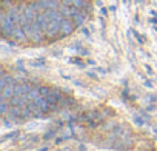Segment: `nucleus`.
<instances>
[{
	"label": "nucleus",
	"instance_id": "4be33fe9",
	"mask_svg": "<svg viewBox=\"0 0 157 151\" xmlns=\"http://www.w3.org/2000/svg\"><path fill=\"white\" fill-rule=\"evenodd\" d=\"M63 125H65V122H63V120H59V122L56 123V128H63Z\"/></svg>",
	"mask_w": 157,
	"mask_h": 151
},
{
	"label": "nucleus",
	"instance_id": "393cba45",
	"mask_svg": "<svg viewBox=\"0 0 157 151\" xmlns=\"http://www.w3.org/2000/svg\"><path fill=\"white\" fill-rule=\"evenodd\" d=\"M49 148H51V145H46V146H42V148H39L37 151H48Z\"/></svg>",
	"mask_w": 157,
	"mask_h": 151
},
{
	"label": "nucleus",
	"instance_id": "bb28decb",
	"mask_svg": "<svg viewBox=\"0 0 157 151\" xmlns=\"http://www.w3.org/2000/svg\"><path fill=\"white\" fill-rule=\"evenodd\" d=\"M63 140H65V139H63V137H57V139H56V143H57V145H59V143H62V142H63Z\"/></svg>",
	"mask_w": 157,
	"mask_h": 151
},
{
	"label": "nucleus",
	"instance_id": "b1692460",
	"mask_svg": "<svg viewBox=\"0 0 157 151\" xmlns=\"http://www.w3.org/2000/svg\"><path fill=\"white\" fill-rule=\"evenodd\" d=\"M145 69H146V72H148V74H152V72H154V71H152V68H151L149 65H146V66H145Z\"/></svg>",
	"mask_w": 157,
	"mask_h": 151
},
{
	"label": "nucleus",
	"instance_id": "cd10ccee",
	"mask_svg": "<svg viewBox=\"0 0 157 151\" xmlns=\"http://www.w3.org/2000/svg\"><path fill=\"white\" fill-rule=\"evenodd\" d=\"M88 76H90V77H93V79H99V77H97V76H96L94 72H88Z\"/></svg>",
	"mask_w": 157,
	"mask_h": 151
},
{
	"label": "nucleus",
	"instance_id": "a211bd4d",
	"mask_svg": "<svg viewBox=\"0 0 157 151\" xmlns=\"http://www.w3.org/2000/svg\"><path fill=\"white\" fill-rule=\"evenodd\" d=\"M102 113H103V116H105V117H106V116H114V111H113V110H109V108H105Z\"/></svg>",
	"mask_w": 157,
	"mask_h": 151
},
{
	"label": "nucleus",
	"instance_id": "9b49d317",
	"mask_svg": "<svg viewBox=\"0 0 157 151\" xmlns=\"http://www.w3.org/2000/svg\"><path fill=\"white\" fill-rule=\"evenodd\" d=\"M40 96H42V94H40V91H39V85H37V87H33L31 91L28 93V100H37Z\"/></svg>",
	"mask_w": 157,
	"mask_h": 151
},
{
	"label": "nucleus",
	"instance_id": "412c9836",
	"mask_svg": "<svg viewBox=\"0 0 157 151\" xmlns=\"http://www.w3.org/2000/svg\"><path fill=\"white\" fill-rule=\"evenodd\" d=\"M155 110V103H151V105H148V108H146V111H154Z\"/></svg>",
	"mask_w": 157,
	"mask_h": 151
},
{
	"label": "nucleus",
	"instance_id": "f8f14e48",
	"mask_svg": "<svg viewBox=\"0 0 157 151\" xmlns=\"http://www.w3.org/2000/svg\"><path fill=\"white\" fill-rule=\"evenodd\" d=\"M132 120H134V123L139 125V126H142V125H149V122H146V119H145L143 116H140V114H134V116H132Z\"/></svg>",
	"mask_w": 157,
	"mask_h": 151
},
{
	"label": "nucleus",
	"instance_id": "9d476101",
	"mask_svg": "<svg viewBox=\"0 0 157 151\" xmlns=\"http://www.w3.org/2000/svg\"><path fill=\"white\" fill-rule=\"evenodd\" d=\"M10 108H11L10 100H0V114H2V117H3V116H8Z\"/></svg>",
	"mask_w": 157,
	"mask_h": 151
},
{
	"label": "nucleus",
	"instance_id": "6ab92c4d",
	"mask_svg": "<svg viewBox=\"0 0 157 151\" xmlns=\"http://www.w3.org/2000/svg\"><path fill=\"white\" fill-rule=\"evenodd\" d=\"M143 85H145V87H146V88H152V87H154V85H152V82H151V80H145V83H143Z\"/></svg>",
	"mask_w": 157,
	"mask_h": 151
},
{
	"label": "nucleus",
	"instance_id": "7c9ffc66",
	"mask_svg": "<svg viewBox=\"0 0 157 151\" xmlns=\"http://www.w3.org/2000/svg\"><path fill=\"white\" fill-rule=\"evenodd\" d=\"M154 133H155V134H157V126H155V128H154Z\"/></svg>",
	"mask_w": 157,
	"mask_h": 151
},
{
	"label": "nucleus",
	"instance_id": "2f4dec72",
	"mask_svg": "<svg viewBox=\"0 0 157 151\" xmlns=\"http://www.w3.org/2000/svg\"><path fill=\"white\" fill-rule=\"evenodd\" d=\"M36 2H39V0H36Z\"/></svg>",
	"mask_w": 157,
	"mask_h": 151
},
{
	"label": "nucleus",
	"instance_id": "a878e982",
	"mask_svg": "<svg viewBox=\"0 0 157 151\" xmlns=\"http://www.w3.org/2000/svg\"><path fill=\"white\" fill-rule=\"evenodd\" d=\"M96 71H97V72H100V74H106V71H105L103 68H97Z\"/></svg>",
	"mask_w": 157,
	"mask_h": 151
},
{
	"label": "nucleus",
	"instance_id": "473e14b6",
	"mask_svg": "<svg viewBox=\"0 0 157 151\" xmlns=\"http://www.w3.org/2000/svg\"><path fill=\"white\" fill-rule=\"evenodd\" d=\"M59 2H62V0H59Z\"/></svg>",
	"mask_w": 157,
	"mask_h": 151
},
{
	"label": "nucleus",
	"instance_id": "ddd939ff",
	"mask_svg": "<svg viewBox=\"0 0 157 151\" xmlns=\"http://www.w3.org/2000/svg\"><path fill=\"white\" fill-rule=\"evenodd\" d=\"M57 130H59V128H51V130H48V131L43 134V139H45V140H51V139H54L56 134H57Z\"/></svg>",
	"mask_w": 157,
	"mask_h": 151
},
{
	"label": "nucleus",
	"instance_id": "20e7f679",
	"mask_svg": "<svg viewBox=\"0 0 157 151\" xmlns=\"http://www.w3.org/2000/svg\"><path fill=\"white\" fill-rule=\"evenodd\" d=\"M16 96V85H6L0 90V100H11Z\"/></svg>",
	"mask_w": 157,
	"mask_h": 151
},
{
	"label": "nucleus",
	"instance_id": "0eeeda50",
	"mask_svg": "<svg viewBox=\"0 0 157 151\" xmlns=\"http://www.w3.org/2000/svg\"><path fill=\"white\" fill-rule=\"evenodd\" d=\"M33 87H29L28 83H17L16 85V96H26L28 97V93L31 91Z\"/></svg>",
	"mask_w": 157,
	"mask_h": 151
},
{
	"label": "nucleus",
	"instance_id": "39448f33",
	"mask_svg": "<svg viewBox=\"0 0 157 151\" xmlns=\"http://www.w3.org/2000/svg\"><path fill=\"white\" fill-rule=\"evenodd\" d=\"M59 11L62 13V16H63V17H66V19H72L75 14H78L82 10H78L77 6H66V5H60Z\"/></svg>",
	"mask_w": 157,
	"mask_h": 151
},
{
	"label": "nucleus",
	"instance_id": "7ed1b4c3",
	"mask_svg": "<svg viewBox=\"0 0 157 151\" xmlns=\"http://www.w3.org/2000/svg\"><path fill=\"white\" fill-rule=\"evenodd\" d=\"M11 40H14V42H16V43H19V45L26 43V42L29 40V39H28V34H26V31H25V28H23L22 25H17V26H16V29H14V33H13Z\"/></svg>",
	"mask_w": 157,
	"mask_h": 151
},
{
	"label": "nucleus",
	"instance_id": "f257e3e1",
	"mask_svg": "<svg viewBox=\"0 0 157 151\" xmlns=\"http://www.w3.org/2000/svg\"><path fill=\"white\" fill-rule=\"evenodd\" d=\"M0 22H2V33H3V37L5 39H11L13 37V33L17 26V23L14 22V19L8 14L6 10H2L0 13Z\"/></svg>",
	"mask_w": 157,
	"mask_h": 151
},
{
	"label": "nucleus",
	"instance_id": "c756f323",
	"mask_svg": "<svg viewBox=\"0 0 157 151\" xmlns=\"http://www.w3.org/2000/svg\"><path fill=\"white\" fill-rule=\"evenodd\" d=\"M74 85H77V87H83L82 82H78V80H74Z\"/></svg>",
	"mask_w": 157,
	"mask_h": 151
},
{
	"label": "nucleus",
	"instance_id": "72a5a7b5",
	"mask_svg": "<svg viewBox=\"0 0 157 151\" xmlns=\"http://www.w3.org/2000/svg\"><path fill=\"white\" fill-rule=\"evenodd\" d=\"M2 2H3V0H2Z\"/></svg>",
	"mask_w": 157,
	"mask_h": 151
},
{
	"label": "nucleus",
	"instance_id": "1a4fd4ad",
	"mask_svg": "<svg viewBox=\"0 0 157 151\" xmlns=\"http://www.w3.org/2000/svg\"><path fill=\"white\" fill-rule=\"evenodd\" d=\"M72 20H74V25H75V26H82V25L86 22V13H85V11H80L78 14H75V16L72 17Z\"/></svg>",
	"mask_w": 157,
	"mask_h": 151
},
{
	"label": "nucleus",
	"instance_id": "423d86ee",
	"mask_svg": "<svg viewBox=\"0 0 157 151\" xmlns=\"http://www.w3.org/2000/svg\"><path fill=\"white\" fill-rule=\"evenodd\" d=\"M60 108L62 110H71V108H74V105H75V99L72 97V96H63V99L60 100Z\"/></svg>",
	"mask_w": 157,
	"mask_h": 151
},
{
	"label": "nucleus",
	"instance_id": "c85d7f7f",
	"mask_svg": "<svg viewBox=\"0 0 157 151\" xmlns=\"http://www.w3.org/2000/svg\"><path fill=\"white\" fill-rule=\"evenodd\" d=\"M78 151H86V146L85 145H80V146H78Z\"/></svg>",
	"mask_w": 157,
	"mask_h": 151
},
{
	"label": "nucleus",
	"instance_id": "5701e85b",
	"mask_svg": "<svg viewBox=\"0 0 157 151\" xmlns=\"http://www.w3.org/2000/svg\"><path fill=\"white\" fill-rule=\"evenodd\" d=\"M29 139H31V142H39V140H40L39 136H29Z\"/></svg>",
	"mask_w": 157,
	"mask_h": 151
},
{
	"label": "nucleus",
	"instance_id": "2eb2a0df",
	"mask_svg": "<svg viewBox=\"0 0 157 151\" xmlns=\"http://www.w3.org/2000/svg\"><path fill=\"white\" fill-rule=\"evenodd\" d=\"M19 136V131L16 130V131H11L10 134H5L3 137H2V142H5V140H8V139H14V137H17Z\"/></svg>",
	"mask_w": 157,
	"mask_h": 151
},
{
	"label": "nucleus",
	"instance_id": "f03ea898",
	"mask_svg": "<svg viewBox=\"0 0 157 151\" xmlns=\"http://www.w3.org/2000/svg\"><path fill=\"white\" fill-rule=\"evenodd\" d=\"M77 26L74 25V20L72 19H66V17H63V20H62V25H60V36L59 37H68L69 34H72L74 33V29H75Z\"/></svg>",
	"mask_w": 157,
	"mask_h": 151
},
{
	"label": "nucleus",
	"instance_id": "6e6552de",
	"mask_svg": "<svg viewBox=\"0 0 157 151\" xmlns=\"http://www.w3.org/2000/svg\"><path fill=\"white\" fill-rule=\"evenodd\" d=\"M6 85H17L16 79L13 77V76H10V74H3L2 76V79H0V90L5 88Z\"/></svg>",
	"mask_w": 157,
	"mask_h": 151
},
{
	"label": "nucleus",
	"instance_id": "f3484780",
	"mask_svg": "<svg viewBox=\"0 0 157 151\" xmlns=\"http://www.w3.org/2000/svg\"><path fill=\"white\" fill-rule=\"evenodd\" d=\"M103 128H105V130H114V128H116V123H114V122H106V123L103 125Z\"/></svg>",
	"mask_w": 157,
	"mask_h": 151
},
{
	"label": "nucleus",
	"instance_id": "4468645a",
	"mask_svg": "<svg viewBox=\"0 0 157 151\" xmlns=\"http://www.w3.org/2000/svg\"><path fill=\"white\" fill-rule=\"evenodd\" d=\"M51 90H52V88H49V87H46V85H42V87H39V91H40V94H42L43 97H46V96L51 93Z\"/></svg>",
	"mask_w": 157,
	"mask_h": 151
},
{
	"label": "nucleus",
	"instance_id": "dca6fc26",
	"mask_svg": "<svg viewBox=\"0 0 157 151\" xmlns=\"http://www.w3.org/2000/svg\"><path fill=\"white\" fill-rule=\"evenodd\" d=\"M146 102L155 103V102H157V96H155V94H148V97H146Z\"/></svg>",
	"mask_w": 157,
	"mask_h": 151
},
{
	"label": "nucleus",
	"instance_id": "aec40b11",
	"mask_svg": "<svg viewBox=\"0 0 157 151\" xmlns=\"http://www.w3.org/2000/svg\"><path fill=\"white\" fill-rule=\"evenodd\" d=\"M140 114H142V116L146 119V122H149V114H148L146 111H140Z\"/></svg>",
	"mask_w": 157,
	"mask_h": 151
}]
</instances>
